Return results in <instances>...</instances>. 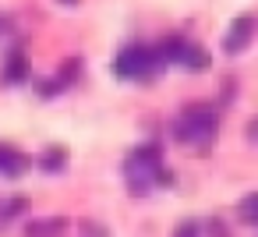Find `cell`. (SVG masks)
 I'll list each match as a JSON object with an SVG mask.
<instances>
[{
  "label": "cell",
  "instance_id": "obj_1",
  "mask_svg": "<svg viewBox=\"0 0 258 237\" xmlns=\"http://www.w3.org/2000/svg\"><path fill=\"white\" fill-rule=\"evenodd\" d=\"M216 131H219V110L209 103H187L170 124V135L180 145H195V149H209Z\"/></svg>",
  "mask_w": 258,
  "mask_h": 237
},
{
  "label": "cell",
  "instance_id": "obj_2",
  "mask_svg": "<svg viewBox=\"0 0 258 237\" xmlns=\"http://www.w3.org/2000/svg\"><path fill=\"white\" fill-rule=\"evenodd\" d=\"M163 149L156 145V142H145V145H138L131 156H127V163H124V181H127V188H131V195H149L156 184H159V177H163Z\"/></svg>",
  "mask_w": 258,
  "mask_h": 237
},
{
  "label": "cell",
  "instance_id": "obj_3",
  "mask_svg": "<svg viewBox=\"0 0 258 237\" xmlns=\"http://www.w3.org/2000/svg\"><path fill=\"white\" fill-rule=\"evenodd\" d=\"M163 68L166 64H163L159 50L156 46H145V43H127L113 57V64H110L113 78H124V82H152Z\"/></svg>",
  "mask_w": 258,
  "mask_h": 237
},
{
  "label": "cell",
  "instance_id": "obj_4",
  "mask_svg": "<svg viewBox=\"0 0 258 237\" xmlns=\"http://www.w3.org/2000/svg\"><path fill=\"white\" fill-rule=\"evenodd\" d=\"M254 29H258V18H254V15H237V18L230 22V29L223 32V53H226V57L244 53V50L251 46V39H254Z\"/></svg>",
  "mask_w": 258,
  "mask_h": 237
},
{
  "label": "cell",
  "instance_id": "obj_5",
  "mask_svg": "<svg viewBox=\"0 0 258 237\" xmlns=\"http://www.w3.org/2000/svg\"><path fill=\"white\" fill-rule=\"evenodd\" d=\"M29 75H32V71H29L25 50H22V46H11L4 68H0V85H22V82H29Z\"/></svg>",
  "mask_w": 258,
  "mask_h": 237
},
{
  "label": "cell",
  "instance_id": "obj_6",
  "mask_svg": "<svg viewBox=\"0 0 258 237\" xmlns=\"http://www.w3.org/2000/svg\"><path fill=\"white\" fill-rule=\"evenodd\" d=\"M29 156L22 152V149H15L11 142H0V177H8V181H15V177H22L25 170H29Z\"/></svg>",
  "mask_w": 258,
  "mask_h": 237
},
{
  "label": "cell",
  "instance_id": "obj_7",
  "mask_svg": "<svg viewBox=\"0 0 258 237\" xmlns=\"http://www.w3.org/2000/svg\"><path fill=\"white\" fill-rule=\"evenodd\" d=\"M68 230V219L64 216H43V219H29L25 223V233L29 237H60Z\"/></svg>",
  "mask_w": 258,
  "mask_h": 237
},
{
  "label": "cell",
  "instance_id": "obj_8",
  "mask_svg": "<svg viewBox=\"0 0 258 237\" xmlns=\"http://www.w3.org/2000/svg\"><path fill=\"white\" fill-rule=\"evenodd\" d=\"M156 50H159L163 64H180V61H184V50H187V39L173 32V36H163V39L156 43Z\"/></svg>",
  "mask_w": 258,
  "mask_h": 237
},
{
  "label": "cell",
  "instance_id": "obj_9",
  "mask_svg": "<svg viewBox=\"0 0 258 237\" xmlns=\"http://www.w3.org/2000/svg\"><path fill=\"white\" fill-rule=\"evenodd\" d=\"M180 68H187L191 75H202V71H209V68H212V57H209V50H205L202 43H187Z\"/></svg>",
  "mask_w": 258,
  "mask_h": 237
},
{
  "label": "cell",
  "instance_id": "obj_10",
  "mask_svg": "<svg viewBox=\"0 0 258 237\" xmlns=\"http://www.w3.org/2000/svg\"><path fill=\"white\" fill-rule=\"evenodd\" d=\"M36 163H39V170H46V173H60V170L68 166V149H64V145H46Z\"/></svg>",
  "mask_w": 258,
  "mask_h": 237
},
{
  "label": "cell",
  "instance_id": "obj_11",
  "mask_svg": "<svg viewBox=\"0 0 258 237\" xmlns=\"http://www.w3.org/2000/svg\"><path fill=\"white\" fill-rule=\"evenodd\" d=\"M78 75H82V61H78V57H71V61L57 71V78H60V85H64V89H71V85L78 82Z\"/></svg>",
  "mask_w": 258,
  "mask_h": 237
},
{
  "label": "cell",
  "instance_id": "obj_12",
  "mask_svg": "<svg viewBox=\"0 0 258 237\" xmlns=\"http://www.w3.org/2000/svg\"><path fill=\"white\" fill-rule=\"evenodd\" d=\"M237 216H240L244 223H254V226H258V195H247V198H240V205H237Z\"/></svg>",
  "mask_w": 258,
  "mask_h": 237
},
{
  "label": "cell",
  "instance_id": "obj_13",
  "mask_svg": "<svg viewBox=\"0 0 258 237\" xmlns=\"http://www.w3.org/2000/svg\"><path fill=\"white\" fill-rule=\"evenodd\" d=\"M25 212V198H11V202H4L0 205V226H8L15 216H22Z\"/></svg>",
  "mask_w": 258,
  "mask_h": 237
},
{
  "label": "cell",
  "instance_id": "obj_14",
  "mask_svg": "<svg viewBox=\"0 0 258 237\" xmlns=\"http://www.w3.org/2000/svg\"><path fill=\"white\" fill-rule=\"evenodd\" d=\"M173 237H202V223H198V219H184V223L173 230Z\"/></svg>",
  "mask_w": 258,
  "mask_h": 237
},
{
  "label": "cell",
  "instance_id": "obj_15",
  "mask_svg": "<svg viewBox=\"0 0 258 237\" xmlns=\"http://www.w3.org/2000/svg\"><path fill=\"white\" fill-rule=\"evenodd\" d=\"M82 237H110V233H106V226H99L96 219H89V223H82Z\"/></svg>",
  "mask_w": 258,
  "mask_h": 237
},
{
  "label": "cell",
  "instance_id": "obj_16",
  "mask_svg": "<svg viewBox=\"0 0 258 237\" xmlns=\"http://www.w3.org/2000/svg\"><path fill=\"white\" fill-rule=\"evenodd\" d=\"M244 135H247V142H251V145H258V113H254V117L247 121V128H244Z\"/></svg>",
  "mask_w": 258,
  "mask_h": 237
},
{
  "label": "cell",
  "instance_id": "obj_17",
  "mask_svg": "<svg viewBox=\"0 0 258 237\" xmlns=\"http://www.w3.org/2000/svg\"><path fill=\"white\" fill-rule=\"evenodd\" d=\"M57 4H64V8H75V4H82V0H57Z\"/></svg>",
  "mask_w": 258,
  "mask_h": 237
},
{
  "label": "cell",
  "instance_id": "obj_18",
  "mask_svg": "<svg viewBox=\"0 0 258 237\" xmlns=\"http://www.w3.org/2000/svg\"><path fill=\"white\" fill-rule=\"evenodd\" d=\"M0 29H4V18H0Z\"/></svg>",
  "mask_w": 258,
  "mask_h": 237
}]
</instances>
